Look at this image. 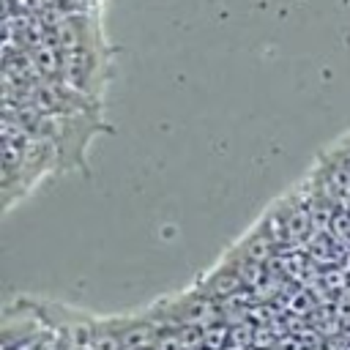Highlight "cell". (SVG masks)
I'll return each mask as SVG.
<instances>
[{
    "mask_svg": "<svg viewBox=\"0 0 350 350\" xmlns=\"http://www.w3.org/2000/svg\"><path fill=\"white\" fill-rule=\"evenodd\" d=\"M243 284V276L238 273V268L232 262H224L219 265L216 271H211L202 282H200V293L202 295H219V298H230L241 290Z\"/></svg>",
    "mask_w": 350,
    "mask_h": 350,
    "instance_id": "1",
    "label": "cell"
},
{
    "mask_svg": "<svg viewBox=\"0 0 350 350\" xmlns=\"http://www.w3.org/2000/svg\"><path fill=\"white\" fill-rule=\"evenodd\" d=\"M345 3H347V0H345Z\"/></svg>",
    "mask_w": 350,
    "mask_h": 350,
    "instance_id": "2",
    "label": "cell"
}]
</instances>
